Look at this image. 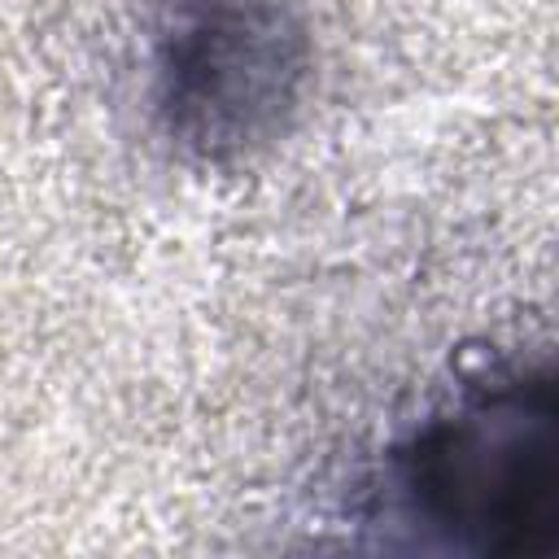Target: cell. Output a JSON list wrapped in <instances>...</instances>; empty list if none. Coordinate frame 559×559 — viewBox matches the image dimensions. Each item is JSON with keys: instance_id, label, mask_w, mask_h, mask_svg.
Returning a JSON list of instances; mask_svg holds the SVG:
<instances>
[{"instance_id": "6da1fadb", "label": "cell", "mask_w": 559, "mask_h": 559, "mask_svg": "<svg viewBox=\"0 0 559 559\" xmlns=\"http://www.w3.org/2000/svg\"><path fill=\"white\" fill-rule=\"evenodd\" d=\"M550 419V384L493 397L424 450L415 489H424L450 528L480 537L485 550L515 555L546 546L555 493Z\"/></svg>"}]
</instances>
